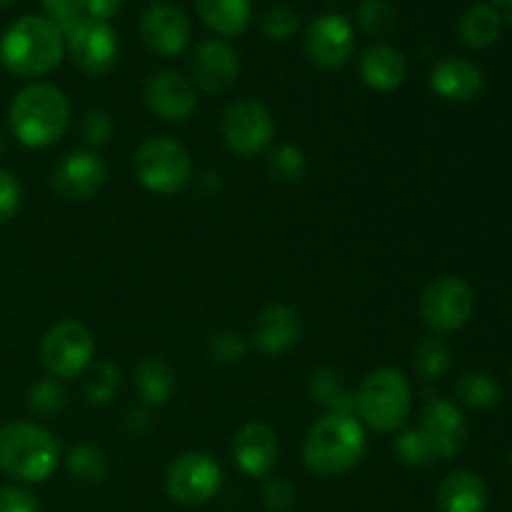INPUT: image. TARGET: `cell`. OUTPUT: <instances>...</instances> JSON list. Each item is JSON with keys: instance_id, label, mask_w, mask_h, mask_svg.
Masks as SVG:
<instances>
[{"instance_id": "obj_13", "label": "cell", "mask_w": 512, "mask_h": 512, "mask_svg": "<svg viewBox=\"0 0 512 512\" xmlns=\"http://www.w3.org/2000/svg\"><path fill=\"white\" fill-rule=\"evenodd\" d=\"M420 438L435 455V460H450L465 448L468 443V423L463 413L450 400H433L423 410V418L418 425Z\"/></svg>"}, {"instance_id": "obj_47", "label": "cell", "mask_w": 512, "mask_h": 512, "mask_svg": "<svg viewBox=\"0 0 512 512\" xmlns=\"http://www.w3.org/2000/svg\"><path fill=\"white\" fill-rule=\"evenodd\" d=\"M505 13H508V15H505V18H508V23H512V8L505 10Z\"/></svg>"}, {"instance_id": "obj_37", "label": "cell", "mask_w": 512, "mask_h": 512, "mask_svg": "<svg viewBox=\"0 0 512 512\" xmlns=\"http://www.w3.org/2000/svg\"><path fill=\"white\" fill-rule=\"evenodd\" d=\"M208 350L210 355H213L215 363L228 365L238 363L245 355V350H248V345H245L243 335L235 333V330H220V333H215L213 338H210Z\"/></svg>"}, {"instance_id": "obj_38", "label": "cell", "mask_w": 512, "mask_h": 512, "mask_svg": "<svg viewBox=\"0 0 512 512\" xmlns=\"http://www.w3.org/2000/svg\"><path fill=\"white\" fill-rule=\"evenodd\" d=\"M23 200V188L10 170H0V225L15 218Z\"/></svg>"}, {"instance_id": "obj_35", "label": "cell", "mask_w": 512, "mask_h": 512, "mask_svg": "<svg viewBox=\"0 0 512 512\" xmlns=\"http://www.w3.org/2000/svg\"><path fill=\"white\" fill-rule=\"evenodd\" d=\"M298 25H300L298 13H295L290 5H283V3L270 5V8L263 13V18H260V28H263V33L273 40H288L290 35L298 30Z\"/></svg>"}, {"instance_id": "obj_21", "label": "cell", "mask_w": 512, "mask_h": 512, "mask_svg": "<svg viewBox=\"0 0 512 512\" xmlns=\"http://www.w3.org/2000/svg\"><path fill=\"white\" fill-rule=\"evenodd\" d=\"M360 78L368 88L390 93L408 78V60L393 45H373L360 58Z\"/></svg>"}, {"instance_id": "obj_39", "label": "cell", "mask_w": 512, "mask_h": 512, "mask_svg": "<svg viewBox=\"0 0 512 512\" xmlns=\"http://www.w3.org/2000/svg\"><path fill=\"white\" fill-rule=\"evenodd\" d=\"M80 130H83V138L88 145H103L108 143L110 133H113V123H110V115L105 113L103 108H90L88 113L83 115V125H80Z\"/></svg>"}, {"instance_id": "obj_5", "label": "cell", "mask_w": 512, "mask_h": 512, "mask_svg": "<svg viewBox=\"0 0 512 512\" xmlns=\"http://www.w3.org/2000/svg\"><path fill=\"white\" fill-rule=\"evenodd\" d=\"M410 408H413L410 383L395 368H378L368 373L355 393L358 418L380 433H393L403 428Z\"/></svg>"}, {"instance_id": "obj_3", "label": "cell", "mask_w": 512, "mask_h": 512, "mask_svg": "<svg viewBox=\"0 0 512 512\" xmlns=\"http://www.w3.org/2000/svg\"><path fill=\"white\" fill-rule=\"evenodd\" d=\"M70 125L68 95L50 83H33L10 105V130L25 148H50Z\"/></svg>"}, {"instance_id": "obj_10", "label": "cell", "mask_w": 512, "mask_h": 512, "mask_svg": "<svg viewBox=\"0 0 512 512\" xmlns=\"http://www.w3.org/2000/svg\"><path fill=\"white\" fill-rule=\"evenodd\" d=\"M275 123L268 105L255 98L235 100L223 113L225 145L240 158H253L273 143Z\"/></svg>"}, {"instance_id": "obj_27", "label": "cell", "mask_w": 512, "mask_h": 512, "mask_svg": "<svg viewBox=\"0 0 512 512\" xmlns=\"http://www.w3.org/2000/svg\"><path fill=\"white\" fill-rule=\"evenodd\" d=\"M65 465H68L70 478L80 480V483H100L108 475V460H105L103 450L90 443L73 445L68 450Z\"/></svg>"}, {"instance_id": "obj_46", "label": "cell", "mask_w": 512, "mask_h": 512, "mask_svg": "<svg viewBox=\"0 0 512 512\" xmlns=\"http://www.w3.org/2000/svg\"><path fill=\"white\" fill-rule=\"evenodd\" d=\"M5 153V140H3V135H0V155Z\"/></svg>"}, {"instance_id": "obj_20", "label": "cell", "mask_w": 512, "mask_h": 512, "mask_svg": "<svg viewBox=\"0 0 512 512\" xmlns=\"http://www.w3.org/2000/svg\"><path fill=\"white\" fill-rule=\"evenodd\" d=\"M430 88L448 103H470L485 88V75L473 60L448 58L430 73Z\"/></svg>"}, {"instance_id": "obj_30", "label": "cell", "mask_w": 512, "mask_h": 512, "mask_svg": "<svg viewBox=\"0 0 512 512\" xmlns=\"http://www.w3.org/2000/svg\"><path fill=\"white\" fill-rule=\"evenodd\" d=\"M28 408L38 418H55L65 408V388L58 378H43L30 388Z\"/></svg>"}, {"instance_id": "obj_23", "label": "cell", "mask_w": 512, "mask_h": 512, "mask_svg": "<svg viewBox=\"0 0 512 512\" xmlns=\"http://www.w3.org/2000/svg\"><path fill=\"white\" fill-rule=\"evenodd\" d=\"M200 20L220 35H240L250 25V0H195Z\"/></svg>"}, {"instance_id": "obj_2", "label": "cell", "mask_w": 512, "mask_h": 512, "mask_svg": "<svg viewBox=\"0 0 512 512\" xmlns=\"http://www.w3.org/2000/svg\"><path fill=\"white\" fill-rule=\"evenodd\" d=\"M365 430L355 415L328 413L310 425L303 443V463L318 478H338L360 463Z\"/></svg>"}, {"instance_id": "obj_26", "label": "cell", "mask_w": 512, "mask_h": 512, "mask_svg": "<svg viewBox=\"0 0 512 512\" xmlns=\"http://www.w3.org/2000/svg\"><path fill=\"white\" fill-rule=\"evenodd\" d=\"M310 395L315 403L330 408V413L355 415V393H350L345 380L335 368H318L310 378Z\"/></svg>"}, {"instance_id": "obj_36", "label": "cell", "mask_w": 512, "mask_h": 512, "mask_svg": "<svg viewBox=\"0 0 512 512\" xmlns=\"http://www.w3.org/2000/svg\"><path fill=\"white\" fill-rule=\"evenodd\" d=\"M45 18L53 20L60 30H70L75 23L88 18V0H43Z\"/></svg>"}, {"instance_id": "obj_12", "label": "cell", "mask_w": 512, "mask_h": 512, "mask_svg": "<svg viewBox=\"0 0 512 512\" xmlns=\"http://www.w3.org/2000/svg\"><path fill=\"white\" fill-rule=\"evenodd\" d=\"M355 50V30L345 15L325 13L310 23L305 33V53L320 70H338Z\"/></svg>"}, {"instance_id": "obj_7", "label": "cell", "mask_w": 512, "mask_h": 512, "mask_svg": "<svg viewBox=\"0 0 512 512\" xmlns=\"http://www.w3.org/2000/svg\"><path fill=\"white\" fill-rule=\"evenodd\" d=\"M223 485V470L200 450H188L170 460L165 470V493L178 505H203L218 495Z\"/></svg>"}, {"instance_id": "obj_8", "label": "cell", "mask_w": 512, "mask_h": 512, "mask_svg": "<svg viewBox=\"0 0 512 512\" xmlns=\"http://www.w3.org/2000/svg\"><path fill=\"white\" fill-rule=\"evenodd\" d=\"M95 343L90 330L78 320H60L45 333L40 360L50 378H75L93 363Z\"/></svg>"}, {"instance_id": "obj_18", "label": "cell", "mask_w": 512, "mask_h": 512, "mask_svg": "<svg viewBox=\"0 0 512 512\" xmlns=\"http://www.w3.org/2000/svg\"><path fill=\"white\" fill-rule=\"evenodd\" d=\"M303 338V318L290 305H270L253 325V343L263 355H283Z\"/></svg>"}, {"instance_id": "obj_16", "label": "cell", "mask_w": 512, "mask_h": 512, "mask_svg": "<svg viewBox=\"0 0 512 512\" xmlns=\"http://www.w3.org/2000/svg\"><path fill=\"white\" fill-rule=\"evenodd\" d=\"M240 73L238 53L220 38L200 40L190 58V75L205 93H228Z\"/></svg>"}, {"instance_id": "obj_32", "label": "cell", "mask_w": 512, "mask_h": 512, "mask_svg": "<svg viewBox=\"0 0 512 512\" xmlns=\"http://www.w3.org/2000/svg\"><path fill=\"white\" fill-rule=\"evenodd\" d=\"M358 23L370 35H388L398 25V8L390 0H363L358 8Z\"/></svg>"}, {"instance_id": "obj_40", "label": "cell", "mask_w": 512, "mask_h": 512, "mask_svg": "<svg viewBox=\"0 0 512 512\" xmlns=\"http://www.w3.org/2000/svg\"><path fill=\"white\" fill-rule=\"evenodd\" d=\"M0 512H40V500L20 485L0 488Z\"/></svg>"}, {"instance_id": "obj_14", "label": "cell", "mask_w": 512, "mask_h": 512, "mask_svg": "<svg viewBox=\"0 0 512 512\" xmlns=\"http://www.w3.org/2000/svg\"><path fill=\"white\" fill-rule=\"evenodd\" d=\"M140 35L153 53L163 58H175L190 43V20L178 5L153 3L140 20Z\"/></svg>"}, {"instance_id": "obj_44", "label": "cell", "mask_w": 512, "mask_h": 512, "mask_svg": "<svg viewBox=\"0 0 512 512\" xmlns=\"http://www.w3.org/2000/svg\"><path fill=\"white\" fill-rule=\"evenodd\" d=\"M490 3L498 5V8H505V10L512 8V0H490Z\"/></svg>"}, {"instance_id": "obj_22", "label": "cell", "mask_w": 512, "mask_h": 512, "mask_svg": "<svg viewBox=\"0 0 512 512\" xmlns=\"http://www.w3.org/2000/svg\"><path fill=\"white\" fill-rule=\"evenodd\" d=\"M440 512H485L488 485L473 470H455L438 488Z\"/></svg>"}, {"instance_id": "obj_31", "label": "cell", "mask_w": 512, "mask_h": 512, "mask_svg": "<svg viewBox=\"0 0 512 512\" xmlns=\"http://www.w3.org/2000/svg\"><path fill=\"white\" fill-rule=\"evenodd\" d=\"M120 385V373L113 363H95L83 385V395L90 405H108Z\"/></svg>"}, {"instance_id": "obj_43", "label": "cell", "mask_w": 512, "mask_h": 512, "mask_svg": "<svg viewBox=\"0 0 512 512\" xmlns=\"http://www.w3.org/2000/svg\"><path fill=\"white\" fill-rule=\"evenodd\" d=\"M148 425H150L148 410H133V413H128V418H125V430H128V435H140L143 430H148Z\"/></svg>"}, {"instance_id": "obj_9", "label": "cell", "mask_w": 512, "mask_h": 512, "mask_svg": "<svg viewBox=\"0 0 512 512\" xmlns=\"http://www.w3.org/2000/svg\"><path fill=\"white\" fill-rule=\"evenodd\" d=\"M473 288L458 275H440L425 288L420 298L423 323L435 333H455L473 318Z\"/></svg>"}, {"instance_id": "obj_33", "label": "cell", "mask_w": 512, "mask_h": 512, "mask_svg": "<svg viewBox=\"0 0 512 512\" xmlns=\"http://www.w3.org/2000/svg\"><path fill=\"white\" fill-rule=\"evenodd\" d=\"M268 170L278 183H298L305 175V155L295 145H280L268 160Z\"/></svg>"}, {"instance_id": "obj_11", "label": "cell", "mask_w": 512, "mask_h": 512, "mask_svg": "<svg viewBox=\"0 0 512 512\" xmlns=\"http://www.w3.org/2000/svg\"><path fill=\"white\" fill-rule=\"evenodd\" d=\"M65 50L83 73L105 75L118 63L120 40L108 20L83 18L65 30Z\"/></svg>"}, {"instance_id": "obj_42", "label": "cell", "mask_w": 512, "mask_h": 512, "mask_svg": "<svg viewBox=\"0 0 512 512\" xmlns=\"http://www.w3.org/2000/svg\"><path fill=\"white\" fill-rule=\"evenodd\" d=\"M120 8H123V0H88V18L110 20L120 13Z\"/></svg>"}, {"instance_id": "obj_1", "label": "cell", "mask_w": 512, "mask_h": 512, "mask_svg": "<svg viewBox=\"0 0 512 512\" xmlns=\"http://www.w3.org/2000/svg\"><path fill=\"white\" fill-rule=\"evenodd\" d=\"M63 55V30L45 15H23L0 38V65L18 78L48 75Z\"/></svg>"}, {"instance_id": "obj_29", "label": "cell", "mask_w": 512, "mask_h": 512, "mask_svg": "<svg viewBox=\"0 0 512 512\" xmlns=\"http://www.w3.org/2000/svg\"><path fill=\"white\" fill-rule=\"evenodd\" d=\"M415 368L423 378L438 380L450 370V348L443 338H425L415 348Z\"/></svg>"}, {"instance_id": "obj_19", "label": "cell", "mask_w": 512, "mask_h": 512, "mask_svg": "<svg viewBox=\"0 0 512 512\" xmlns=\"http://www.w3.org/2000/svg\"><path fill=\"white\" fill-rule=\"evenodd\" d=\"M233 453L245 475H250V478H265L275 468V463H278V435L265 423H248L235 435Z\"/></svg>"}, {"instance_id": "obj_17", "label": "cell", "mask_w": 512, "mask_h": 512, "mask_svg": "<svg viewBox=\"0 0 512 512\" xmlns=\"http://www.w3.org/2000/svg\"><path fill=\"white\" fill-rule=\"evenodd\" d=\"M108 178V168L103 160L88 150H78V153H68L53 170V190L63 200H90Z\"/></svg>"}, {"instance_id": "obj_34", "label": "cell", "mask_w": 512, "mask_h": 512, "mask_svg": "<svg viewBox=\"0 0 512 512\" xmlns=\"http://www.w3.org/2000/svg\"><path fill=\"white\" fill-rule=\"evenodd\" d=\"M395 450H398L400 460H403L405 465H410V468H430V465H435L438 460H435V455L430 453V448L425 445V440L420 438L418 428L413 430H403V433L398 435V440H395Z\"/></svg>"}, {"instance_id": "obj_24", "label": "cell", "mask_w": 512, "mask_h": 512, "mask_svg": "<svg viewBox=\"0 0 512 512\" xmlns=\"http://www.w3.org/2000/svg\"><path fill=\"white\" fill-rule=\"evenodd\" d=\"M133 383L145 405H163L175 388V370L158 355H145L135 365Z\"/></svg>"}, {"instance_id": "obj_6", "label": "cell", "mask_w": 512, "mask_h": 512, "mask_svg": "<svg viewBox=\"0 0 512 512\" xmlns=\"http://www.w3.org/2000/svg\"><path fill=\"white\" fill-rule=\"evenodd\" d=\"M135 178L140 180L143 188L150 193L160 195H175L193 180V160L185 145L178 140L165 138H148L133 158Z\"/></svg>"}, {"instance_id": "obj_28", "label": "cell", "mask_w": 512, "mask_h": 512, "mask_svg": "<svg viewBox=\"0 0 512 512\" xmlns=\"http://www.w3.org/2000/svg\"><path fill=\"white\" fill-rule=\"evenodd\" d=\"M455 393L470 408H495L503 400V388L498 380L488 373H465L455 385Z\"/></svg>"}, {"instance_id": "obj_41", "label": "cell", "mask_w": 512, "mask_h": 512, "mask_svg": "<svg viewBox=\"0 0 512 512\" xmlns=\"http://www.w3.org/2000/svg\"><path fill=\"white\" fill-rule=\"evenodd\" d=\"M263 503L270 512H285L293 508L295 488L283 478H273L263 488Z\"/></svg>"}, {"instance_id": "obj_4", "label": "cell", "mask_w": 512, "mask_h": 512, "mask_svg": "<svg viewBox=\"0 0 512 512\" xmlns=\"http://www.w3.org/2000/svg\"><path fill=\"white\" fill-rule=\"evenodd\" d=\"M60 443L43 425L13 420L0 428V470L20 483H43L55 473Z\"/></svg>"}, {"instance_id": "obj_25", "label": "cell", "mask_w": 512, "mask_h": 512, "mask_svg": "<svg viewBox=\"0 0 512 512\" xmlns=\"http://www.w3.org/2000/svg\"><path fill=\"white\" fill-rule=\"evenodd\" d=\"M503 23V15H500L493 5H473V8L465 10V15L460 18V40H463V45H468V48L473 50L490 48V45L500 38V33H503Z\"/></svg>"}, {"instance_id": "obj_45", "label": "cell", "mask_w": 512, "mask_h": 512, "mask_svg": "<svg viewBox=\"0 0 512 512\" xmlns=\"http://www.w3.org/2000/svg\"><path fill=\"white\" fill-rule=\"evenodd\" d=\"M13 3H15V0H0V8H10Z\"/></svg>"}, {"instance_id": "obj_15", "label": "cell", "mask_w": 512, "mask_h": 512, "mask_svg": "<svg viewBox=\"0 0 512 512\" xmlns=\"http://www.w3.org/2000/svg\"><path fill=\"white\" fill-rule=\"evenodd\" d=\"M145 105L165 123H183L198 105L195 85L178 70H160L145 83Z\"/></svg>"}]
</instances>
